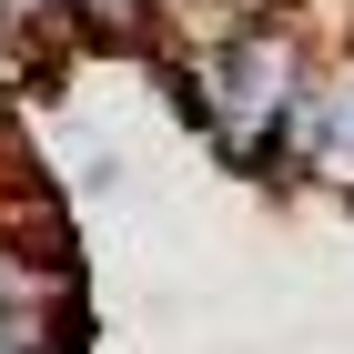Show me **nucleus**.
Returning a JSON list of instances; mask_svg holds the SVG:
<instances>
[{
	"label": "nucleus",
	"instance_id": "f03ea898",
	"mask_svg": "<svg viewBox=\"0 0 354 354\" xmlns=\"http://www.w3.org/2000/svg\"><path fill=\"white\" fill-rule=\"evenodd\" d=\"M273 162L314 172V183L354 192V51H334L324 71H304L294 111H283V142H273Z\"/></svg>",
	"mask_w": 354,
	"mask_h": 354
},
{
	"label": "nucleus",
	"instance_id": "f257e3e1",
	"mask_svg": "<svg viewBox=\"0 0 354 354\" xmlns=\"http://www.w3.org/2000/svg\"><path fill=\"white\" fill-rule=\"evenodd\" d=\"M183 71V102H192V122L213 132V152L223 162H243V172H273V142H283V111H294V91H304V41L283 21H243L233 41H213V51H192V61H172Z\"/></svg>",
	"mask_w": 354,
	"mask_h": 354
},
{
	"label": "nucleus",
	"instance_id": "7ed1b4c3",
	"mask_svg": "<svg viewBox=\"0 0 354 354\" xmlns=\"http://www.w3.org/2000/svg\"><path fill=\"white\" fill-rule=\"evenodd\" d=\"M61 21H71V30H91V41H142L152 0H61Z\"/></svg>",
	"mask_w": 354,
	"mask_h": 354
}]
</instances>
